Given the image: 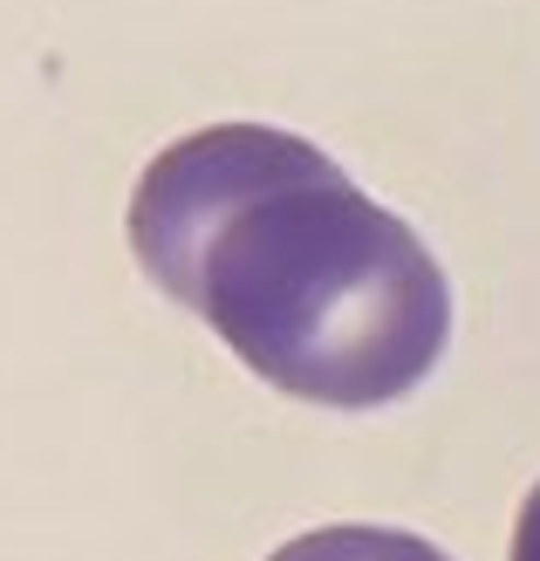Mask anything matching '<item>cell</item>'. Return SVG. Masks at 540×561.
<instances>
[{
  "instance_id": "cell-1",
  "label": "cell",
  "mask_w": 540,
  "mask_h": 561,
  "mask_svg": "<svg viewBox=\"0 0 540 561\" xmlns=\"http://www.w3.org/2000/svg\"><path fill=\"white\" fill-rule=\"evenodd\" d=\"M124 227L137 267L301 404H397L451 343L424 240L295 130L212 124L164 145Z\"/></svg>"
},
{
  "instance_id": "cell-2",
  "label": "cell",
  "mask_w": 540,
  "mask_h": 561,
  "mask_svg": "<svg viewBox=\"0 0 540 561\" xmlns=\"http://www.w3.org/2000/svg\"><path fill=\"white\" fill-rule=\"evenodd\" d=\"M267 561H451L445 548H432L424 535H404V527H315V535H295L288 548H274Z\"/></svg>"
},
{
  "instance_id": "cell-3",
  "label": "cell",
  "mask_w": 540,
  "mask_h": 561,
  "mask_svg": "<svg viewBox=\"0 0 540 561\" xmlns=\"http://www.w3.org/2000/svg\"><path fill=\"white\" fill-rule=\"evenodd\" d=\"M506 561H540V480H533L527 507H520V520H514V554H506Z\"/></svg>"
}]
</instances>
